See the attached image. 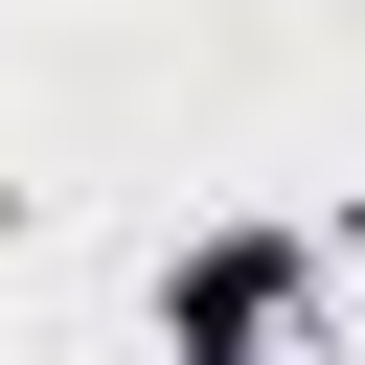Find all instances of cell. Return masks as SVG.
Returning a JSON list of instances; mask_svg holds the SVG:
<instances>
[{"mask_svg": "<svg viewBox=\"0 0 365 365\" xmlns=\"http://www.w3.org/2000/svg\"><path fill=\"white\" fill-rule=\"evenodd\" d=\"M251 319H274V251H205V274H182V342H205V365H228V342H251Z\"/></svg>", "mask_w": 365, "mask_h": 365, "instance_id": "obj_1", "label": "cell"}]
</instances>
